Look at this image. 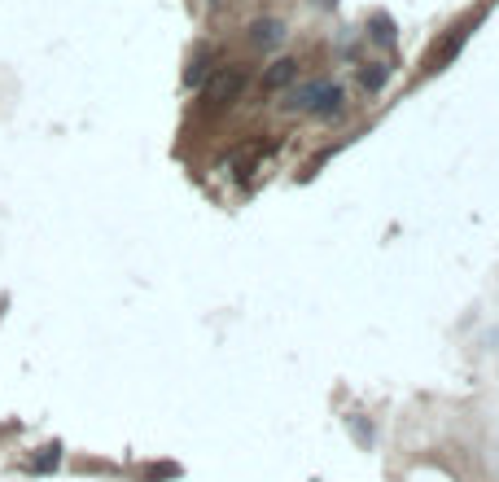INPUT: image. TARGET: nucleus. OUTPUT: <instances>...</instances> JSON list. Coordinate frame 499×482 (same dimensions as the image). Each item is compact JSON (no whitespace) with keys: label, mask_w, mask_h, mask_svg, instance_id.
I'll return each mask as SVG.
<instances>
[{"label":"nucleus","mask_w":499,"mask_h":482,"mask_svg":"<svg viewBox=\"0 0 499 482\" xmlns=\"http://www.w3.org/2000/svg\"><path fill=\"white\" fill-rule=\"evenodd\" d=\"M342 88L338 84H329V79H311V84H302L294 88V102L290 106L302 110V114H320V118H329V114H338L342 110Z\"/></svg>","instance_id":"1"},{"label":"nucleus","mask_w":499,"mask_h":482,"mask_svg":"<svg viewBox=\"0 0 499 482\" xmlns=\"http://www.w3.org/2000/svg\"><path fill=\"white\" fill-rule=\"evenodd\" d=\"M473 27H478V18H464V22H455L447 36H443V45H434V49L425 53V70H443L451 57L464 49V40H469V31H473Z\"/></svg>","instance_id":"2"},{"label":"nucleus","mask_w":499,"mask_h":482,"mask_svg":"<svg viewBox=\"0 0 499 482\" xmlns=\"http://www.w3.org/2000/svg\"><path fill=\"white\" fill-rule=\"evenodd\" d=\"M241 88H246V75H241V70H219V75L206 84V102H210V106H228V102L241 97Z\"/></svg>","instance_id":"3"},{"label":"nucleus","mask_w":499,"mask_h":482,"mask_svg":"<svg viewBox=\"0 0 499 482\" xmlns=\"http://www.w3.org/2000/svg\"><path fill=\"white\" fill-rule=\"evenodd\" d=\"M250 40H254V49H276V45L285 40V27H281L276 18H258V22L250 27Z\"/></svg>","instance_id":"4"},{"label":"nucleus","mask_w":499,"mask_h":482,"mask_svg":"<svg viewBox=\"0 0 499 482\" xmlns=\"http://www.w3.org/2000/svg\"><path fill=\"white\" fill-rule=\"evenodd\" d=\"M294 79H299V61H294V57H281V61H272V70L263 75V88L276 93V88H285V84H294Z\"/></svg>","instance_id":"5"},{"label":"nucleus","mask_w":499,"mask_h":482,"mask_svg":"<svg viewBox=\"0 0 499 482\" xmlns=\"http://www.w3.org/2000/svg\"><path fill=\"white\" fill-rule=\"evenodd\" d=\"M206 70H210V57L201 53L198 61H193V66H189V75H184V79H189V84H201V79H206Z\"/></svg>","instance_id":"6"},{"label":"nucleus","mask_w":499,"mask_h":482,"mask_svg":"<svg viewBox=\"0 0 499 482\" xmlns=\"http://www.w3.org/2000/svg\"><path fill=\"white\" fill-rule=\"evenodd\" d=\"M359 79H364V88H381V84H386V70H381V66H372V70H364Z\"/></svg>","instance_id":"7"},{"label":"nucleus","mask_w":499,"mask_h":482,"mask_svg":"<svg viewBox=\"0 0 499 482\" xmlns=\"http://www.w3.org/2000/svg\"><path fill=\"white\" fill-rule=\"evenodd\" d=\"M320 4H333V0H320Z\"/></svg>","instance_id":"8"},{"label":"nucleus","mask_w":499,"mask_h":482,"mask_svg":"<svg viewBox=\"0 0 499 482\" xmlns=\"http://www.w3.org/2000/svg\"><path fill=\"white\" fill-rule=\"evenodd\" d=\"M210 4H219V0H210Z\"/></svg>","instance_id":"9"}]
</instances>
